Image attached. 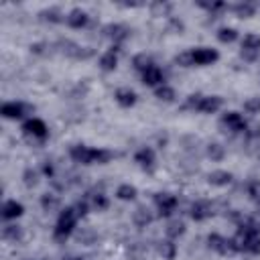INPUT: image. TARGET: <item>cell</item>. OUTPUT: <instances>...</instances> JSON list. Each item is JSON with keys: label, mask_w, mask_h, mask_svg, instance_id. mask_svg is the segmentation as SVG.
<instances>
[{"label": "cell", "mask_w": 260, "mask_h": 260, "mask_svg": "<svg viewBox=\"0 0 260 260\" xmlns=\"http://www.w3.org/2000/svg\"><path fill=\"white\" fill-rule=\"evenodd\" d=\"M41 173H43L45 177H49V179H51V177L55 175V169H53V162H49V160H45V162L41 165Z\"/></svg>", "instance_id": "cell-43"}, {"label": "cell", "mask_w": 260, "mask_h": 260, "mask_svg": "<svg viewBox=\"0 0 260 260\" xmlns=\"http://www.w3.org/2000/svg\"><path fill=\"white\" fill-rule=\"evenodd\" d=\"M73 207H75V211H77L79 217H85L87 211H89V201H87V199H79V201L73 203Z\"/></svg>", "instance_id": "cell-40"}, {"label": "cell", "mask_w": 260, "mask_h": 260, "mask_svg": "<svg viewBox=\"0 0 260 260\" xmlns=\"http://www.w3.org/2000/svg\"><path fill=\"white\" fill-rule=\"evenodd\" d=\"M152 201H154V207H156V211H158V217H169V215H173V211H175L177 205H179L177 195H173V193H169V191H158V193H154V195H152Z\"/></svg>", "instance_id": "cell-6"}, {"label": "cell", "mask_w": 260, "mask_h": 260, "mask_svg": "<svg viewBox=\"0 0 260 260\" xmlns=\"http://www.w3.org/2000/svg\"><path fill=\"white\" fill-rule=\"evenodd\" d=\"M205 156L211 158L213 162H219V160H223V156H225V148H223L219 142H209V144L205 146Z\"/></svg>", "instance_id": "cell-28"}, {"label": "cell", "mask_w": 260, "mask_h": 260, "mask_svg": "<svg viewBox=\"0 0 260 260\" xmlns=\"http://www.w3.org/2000/svg\"><path fill=\"white\" fill-rule=\"evenodd\" d=\"M154 98H156V100H160V102L171 104V102H175V100H177V91H175L171 85L162 83V85L154 87Z\"/></svg>", "instance_id": "cell-27"}, {"label": "cell", "mask_w": 260, "mask_h": 260, "mask_svg": "<svg viewBox=\"0 0 260 260\" xmlns=\"http://www.w3.org/2000/svg\"><path fill=\"white\" fill-rule=\"evenodd\" d=\"M211 215H213V207H211V203L205 201V199H197V201H193V203L189 205V217H191L193 221H205V219H209Z\"/></svg>", "instance_id": "cell-14"}, {"label": "cell", "mask_w": 260, "mask_h": 260, "mask_svg": "<svg viewBox=\"0 0 260 260\" xmlns=\"http://www.w3.org/2000/svg\"><path fill=\"white\" fill-rule=\"evenodd\" d=\"M199 8H203V10H207L211 16H215L217 12H221V10H225L228 8V4L225 2H195Z\"/></svg>", "instance_id": "cell-35"}, {"label": "cell", "mask_w": 260, "mask_h": 260, "mask_svg": "<svg viewBox=\"0 0 260 260\" xmlns=\"http://www.w3.org/2000/svg\"><path fill=\"white\" fill-rule=\"evenodd\" d=\"M22 213H24V205H22L20 201H16V199H6V201L2 203V219L10 221V219L20 217Z\"/></svg>", "instance_id": "cell-18"}, {"label": "cell", "mask_w": 260, "mask_h": 260, "mask_svg": "<svg viewBox=\"0 0 260 260\" xmlns=\"http://www.w3.org/2000/svg\"><path fill=\"white\" fill-rule=\"evenodd\" d=\"M102 35L106 39H110L112 45L122 47V43H126L130 39V28L126 24H122V22H110V24H106L102 28Z\"/></svg>", "instance_id": "cell-7"}, {"label": "cell", "mask_w": 260, "mask_h": 260, "mask_svg": "<svg viewBox=\"0 0 260 260\" xmlns=\"http://www.w3.org/2000/svg\"><path fill=\"white\" fill-rule=\"evenodd\" d=\"M65 24L71 28H85L89 24V14L83 8H71L65 14Z\"/></svg>", "instance_id": "cell-16"}, {"label": "cell", "mask_w": 260, "mask_h": 260, "mask_svg": "<svg viewBox=\"0 0 260 260\" xmlns=\"http://www.w3.org/2000/svg\"><path fill=\"white\" fill-rule=\"evenodd\" d=\"M191 53V59H193V65H199V67H205V65H213L217 59H219V53L211 47H195L189 51Z\"/></svg>", "instance_id": "cell-11"}, {"label": "cell", "mask_w": 260, "mask_h": 260, "mask_svg": "<svg viewBox=\"0 0 260 260\" xmlns=\"http://www.w3.org/2000/svg\"><path fill=\"white\" fill-rule=\"evenodd\" d=\"M20 130H22L24 136H28L32 140H45L49 136V128H47V124L41 118H28V120H24Z\"/></svg>", "instance_id": "cell-9"}, {"label": "cell", "mask_w": 260, "mask_h": 260, "mask_svg": "<svg viewBox=\"0 0 260 260\" xmlns=\"http://www.w3.org/2000/svg\"><path fill=\"white\" fill-rule=\"evenodd\" d=\"M59 203H61V199H59V195H55V193H43L41 195V207H43V211H55L57 207H59Z\"/></svg>", "instance_id": "cell-29"}, {"label": "cell", "mask_w": 260, "mask_h": 260, "mask_svg": "<svg viewBox=\"0 0 260 260\" xmlns=\"http://www.w3.org/2000/svg\"><path fill=\"white\" fill-rule=\"evenodd\" d=\"M246 252L248 254H260V236H256V238L250 240V244L246 246Z\"/></svg>", "instance_id": "cell-42"}, {"label": "cell", "mask_w": 260, "mask_h": 260, "mask_svg": "<svg viewBox=\"0 0 260 260\" xmlns=\"http://www.w3.org/2000/svg\"><path fill=\"white\" fill-rule=\"evenodd\" d=\"M221 106H223V98H219V95L191 93V95H187V100L181 108L191 110V112H199V114H215Z\"/></svg>", "instance_id": "cell-3"}, {"label": "cell", "mask_w": 260, "mask_h": 260, "mask_svg": "<svg viewBox=\"0 0 260 260\" xmlns=\"http://www.w3.org/2000/svg\"><path fill=\"white\" fill-rule=\"evenodd\" d=\"M232 181H234V175L230 171H223V169H215L207 175V183L211 187H228Z\"/></svg>", "instance_id": "cell-20"}, {"label": "cell", "mask_w": 260, "mask_h": 260, "mask_svg": "<svg viewBox=\"0 0 260 260\" xmlns=\"http://www.w3.org/2000/svg\"><path fill=\"white\" fill-rule=\"evenodd\" d=\"M120 51H122V47H116V45H112L108 51H104V53L100 55V61H98V65H100V69H102L104 73H112V71H116V67H118V55H120Z\"/></svg>", "instance_id": "cell-13"}, {"label": "cell", "mask_w": 260, "mask_h": 260, "mask_svg": "<svg viewBox=\"0 0 260 260\" xmlns=\"http://www.w3.org/2000/svg\"><path fill=\"white\" fill-rule=\"evenodd\" d=\"M69 156L79 165H108L116 154L106 148H93L87 144H73L69 148Z\"/></svg>", "instance_id": "cell-1"}, {"label": "cell", "mask_w": 260, "mask_h": 260, "mask_svg": "<svg viewBox=\"0 0 260 260\" xmlns=\"http://www.w3.org/2000/svg\"><path fill=\"white\" fill-rule=\"evenodd\" d=\"M28 49H30L32 55H41V57H45V55L51 53V49H55V45H49L47 41H39V43H32Z\"/></svg>", "instance_id": "cell-36"}, {"label": "cell", "mask_w": 260, "mask_h": 260, "mask_svg": "<svg viewBox=\"0 0 260 260\" xmlns=\"http://www.w3.org/2000/svg\"><path fill=\"white\" fill-rule=\"evenodd\" d=\"M242 108H244V112H248V114H260V95L248 98V100L242 104Z\"/></svg>", "instance_id": "cell-37"}, {"label": "cell", "mask_w": 260, "mask_h": 260, "mask_svg": "<svg viewBox=\"0 0 260 260\" xmlns=\"http://www.w3.org/2000/svg\"><path fill=\"white\" fill-rule=\"evenodd\" d=\"M114 100H116V104L122 106V108H132V106L138 102V95H136V91L130 89V87H120V89L114 91Z\"/></svg>", "instance_id": "cell-19"}, {"label": "cell", "mask_w": 260, "mask_h": 260, "mask_svg": "<svg viewBox=\"0 0 260 260\" xmlns=\"http://www.w3.org/2000/svg\"><path fill=\"white\" fill-rule=\"evenodd\" d=\"M79 219H81V217L77 215V211H75L73 205L61 209V211H59V217H57V221H55V228H53V238H55V242H65V240L75 232Z\"/></svg>", "instance_id": "cell-2"}, {"label": "cell", "mask_w": 260, "mask_h": 260, "mask_svg": "<svg viewBox=\"0 0 260 260\" xmlns=\"http://www.w3.org/2000/svg\"><path fill=\"white\" fill-rule=\"evenodd\" d=\"M171 8H173L171 4H160V2H156V4H152V10H158V12H162V14H165V12H169Z\"/></svg>", "instance_id": "cell-44"}, {"label": "cell", "mask_w": 260, "mask_h": 260, "mask_svg": "<svg viewBox=\"0 0 260 260\" xmlns=\"http://www.w3.org/2000/svg\"><path fill=\"white\" fill-rule=\"evenodd\" d=\"M55 49H57V53H61V55H65L69 59H77V61L93 57V49L91 47H81L71 39H59L55 43Z\"/></svg>", "instance_id": "cell-4"}, {"label": "cell", "mask_w": 260, "mask_h": 260, "mask_svg": "<svg viewBox=\"0 0 260 260\" xmlns=\"http://www.w3.org/2000/svg\"><path fill=\"white\" fill-rule=\"evenodd\" d=\"M136 195H138V189H136L134 185H130V183H122V185H118V189H116V197H118L120 201H134Z\"/></svg>", "instance_id": "cell-24"}, {"label": "cell", "mask_w": 260, "mask_h": 260, "mask_svg": "<svg viewBox=\"0 0 260 260\" xmlns=\"http://www.w3.org/2000/svg\"><path fill=\"white\" fill-rule=\"evenodd\" d=\"M217 41L219 43H223V45H230V43H234V41H238V30L236 28H232V26H221L219 30H217Z\"/></svg>", "instance_id": "cell-30"}, {"label": "cell", "mask_w": 260, "mask_h": 260, "mask_svg": "<svg viewBox=\"0 0 260 260\" xmlns=\"http://www.w3.org/2000/svg\"><path fill=\"white\" fill-rule=\"evenodd\" d=\"M87 201H89V205H91L93 209H98V211L108 209V205H110V201H108V197H106L104 193H89Z\"/></svg>", "instance_id": "cell-32"}, {"label": "cell", "mask_w": 260, "mask_h": 260, "mask_svg": "<svg viewBox=\"0 0 260 260\" xmlns=\"http://www.w3.org/2000/svg\"><path fill=\"white\" fill-rule=\"evenodd\" d=\"M140 79H142V83L148 85V87H158V85L165 83V73H162V69H160L156 63H152L148 69H144V71L140 73Z\"/></svg>", "instance_id": "cell-15"}, {"label": "cell", "mask_w": 260, "mask_h": 260, "mask_svg": "<svg viewBox=\"0 0 260 260\" xmlns=\"http://www.w3.org/2000/svg\"><path fill=\"white\" fill-rule=\"evenodd\" d=\"M152 219H154V215L150 213V209H148L146 205L136 207V209H134V213H132V221H134V225H136V228H146V225H150V223H152Z\"/></svg>", "instance_id": "cell-21"}, {"label": "cell", "mask_w": 260, "mask_h": 260, "mask_svg": "<svg viewBox=\"0 0 260 260\" xmlns=\"http://www.w3.org/2000/svg\"><path fill=\"white\" fill-rule=\"evenodd\" d=\"M173 61H175V65H179V67H193V59H191V53H189V51L177 53Z\"/></svg>", "instance_id": "cell-38"}, {"label": "cell", "mask_w": 260, "mask_h": 260, "mask_svg": "<svg viewBox=\"0 0 260 260\" xmlns=\"http://www.w3.org/2000/svg\"><path fill=\"white\" fill-rule=\"evenodd\" d=\"M232 12L238 18H252L256 14V4L254 2H236L232 6Z\"/></svg>", "instance_id": "cell-22"}, {"label": "cell", "mask_w": 260, "mask_h": 260, "mask_svg": "<svg viewBox=\"0 0 260 260\" xmlns=\"http://www.w3.org/2000/svg\"><path fill=\"white\" fill-rule=\"evenodd\" d=\"M134 162L144 171V173H154V169H156V154H154V150L150 148V146H142V148H138L136 152H134Z\"/></svg>", "instance_id": "cell-10"}, {"label": "cell", "mask_w": 260, "mask_h": 260, "mask_svg": "<svg viewBox=\"0 0 260 260\" xmlns=\"http://www.w3.org/2000/svg\"><path fill=\"white\" fill-rule=\"evenodd\" d=\"M207 248L221 254V256H232L236 254V246H234V240L232 238H225L221 234H209L207 236Z\"/></svg>", "instance_id": "cell-8"}, {"label": "cell", "mask_w": 260, "mask_h": 260, "mask_svg": "<svg viewBox=\"0 0 260 260\" xmlns=\"http://www.w3.org/2000/svg\"><path fill=\"white\" fill-rule=\"evenodd\" d=\"M244 189H246L248 199L260 209V179H250V181L244 185Z\"/></svg>", "instance_id": "cell-23"}, {"label": "cell", "mask_w": 260, "mask_h": 260, "mask_svg": "<svg viewBox=\"0 0 260 260\" xmlns=\"http://www.w3.org/2000/svg\"><path fill=\"white\" fill-rule=\"evenodd\" d=\"M242 49L248 51H260V35L258 32H248L242 39Z\"/></svg>", "instance_id": "cell-34"}, {"label": "cell", "mask_w": 260, "mask_h": 260, "mask_svg": "<svg viewBox=\"0 0 260 260\" xmlns=\"http://www.w3.org/2000/svg\"><path fill=\"white\" fill-rule=\"evenodd\" d=\"M154 61H152V57L150 55H146V53H138V55H134L132 57V67L136 69V71H144V69H148L150 65H152Z\"/></svg>", "instance_id": "cell-31"}, {"label": "cell", "mask_w": 260, "mask_h": 260, "mask_svg": "<svg viewBox=\"0 0 260 260\" xmlns=\"http://www.w3.org/2000/svg\"><path fill=\"white\" fill-rule=\"evenodd\" d=\"M244 138H246V140H256V138H260V124L248 126L246 132H244Z\"/></svg>", "instance_id": "cell-41"}, {"label": "cell", "mask_w": 260, "mask_h": 260, "mask_svg": "<svg viewBox=\"0 0 260 260\" xmlns=\"http://www.w3.org/2000/svg\"><path fill=\"white\" fill-rule=\"evenodd\" d=\"M22 179H24V185H26V187H37V183H39V173L28 167V169H24Z\"/></svg>", "instance_id": "cell-39"}, {"label": "cell", "mask_w": 260, "mask_h": 260, "mask_svg": "<svg viewBox=\"0 0 260 260\" xmlns=\"http://www.w3.org/2000/svg\"><path fill=\"white\" fill-rule=\"evenodd\" d=\"M185 221H181V219H171L169 223H167V238L169 240H179L183 234H185Z\"/></svg>", "instance_id": "cell-25"}, {"label": "cell", "mask_w": 260, "mask_h": 260, "mask_svg": "<svg viewBox=\"0 0 260 260\" xmlns=\"http://www.w3.org/2000/svg\"><path fill=\"white\" fill-rule=\"evenodd\" d=\"M219 128H221L223 132H230V134H244L246 128H248V122H246V118H244L240 112L230 110V112L221 114V118H219Z\"/></svg>", "instance_id": "cell-5"}, {"label": "cell", "mask_w": 260, "mask_h": 260, "mask_svg": "<svg viewBox=\"0 0 260 260\" xmlns=\"http://www.w3.org/2000/svg\"><path fill=\"white\" fill-rule=\"evenodd\" d=\"M32 108L26 106L24 102H4L2 108H0V116L6 118V120H20L24 118Z\"/></svg>", "instance_id": "cell-12"}, {"label": "cell", "mask_w": 260, "mask_h": 260, "mask_svg": "<svg viewBox=\"0 0 260 260\" xmlns=\"http://www.w3.org/2000/svg\"><path fill=\"white\" fill-rule=\"evenodd\" d=\"M158 254L165 258V260H175V256H177V244H175V240H160L158 242Z\"/></svg>", "instance_id": "cell-26"}, {"label": "cell", "mask_w": 260, "mask_h": 260, "mask_svg": "<svg viewBox=\"0 0 260 260\" xmlns=\"http://www.w3.org/2000/svg\"><path fill=\"white\" fill-rule=\"evenodd\" d=\"M37 18H39L41 22H47V24H59V22H65V14L61 12L59 6H49V8L39 10Z\"/></svg>", "instance_id": "cell-17"}, {"label": "cell", "mask_w": 260, "mask_h": 260, "mask_svg": "<svg viewBox=\"0 0 260 260\" xmlns=\"http://www.w3.org/2000/svg\"><path fill=\"white\" fill-rule=\"evenodd\" d=\"M63 260H83V258H79V256H69V258H63Z\"/></svg>", "instance_id": "cell-45"}, {"label": "cell", "mask_w": 260, "mask_h": 260, "mask_svg": "<svg viewBox=\"0 0 260 260\" xmlns=\"http://www.w3.org/2000/svg\"><path fill=\"white\" fill-rule=\"evenodd\" d=\"M2 238L4 240H10V242H18L22 238V230L20 225H14V223H8L2 228Z\"/></svg>", "instance_id": "cell-33"}]
</instances>
